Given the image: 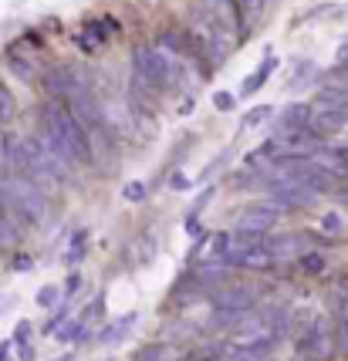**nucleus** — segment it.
Here are the masks:
<instances>
[{
	"mask_svg": "<svg viewBox=\"0 0 348 361\" xmlns=\"http://www.w3.org/2000/svg\"><path fill=\"white\" fill-rule=\"evenodd\" d=\"M0 186H4L7 206H11V213H14L17 223L41 226V223L48 220V196H44V189L37 186V183H31L28 176L4 169V173H0Z\"/></svg>",
	"mask_w": 348,
	"mask_h": 361,
	"instance_id": "1",
	"label": "nucleus"
},
{
	"mask_svg": "<svg viewBox=\"0 0 348 361\" xmlns=\"http://www.w3.org/2000/svg\"><path fill=\"white\" fill-rule=\"evenodd\" d=\"M41 115L54 126V132H58V139H61L64 152L71 156V162H78V166H95V152H92L88 128L75 118V111L64 105V98H51L48 105L41 109Z\"/></svg>",
	"mask_w": 348,
	"mask_h": 361,
	"instance_id": "2",
	"label": "nucleus"
},
{
	"mask_svg": "<svg viewBox=\"0 0 348 361\" xmlns=\"http://www.w3.org/2000/svg\"><path fill=\"white\" fill-rule=\"evenodd\" d=\"M257 290L247 283H220L210 290V307L213 311H253Z\"/></svg>",
	"mask_w": 348,
	"mask_h": 361,
	"instance_id": "3",
	"label": "nucleus"
},
{
	"mask_svg": "<svg viewBox=\"0 0 348 361\" xmlns=\"http://www.w3.org/2000/svg\"><path fill=\"white\" fill-rule=\"evenodd\" d=\"M200 7H203L206 14L213 17L230 37H244L247 20H244V14H240L237 0H200Z\"/></svg>",
	"mask_w": 348,
	"mask_h": 361,
	"instance_id": "4",
	"label": "nucleus"
},
{
	"mask_svg": "<svg viewBox=\"0 0 348 361\" xmlns=\"http://www.w3.org/2000/svg\"><path fill=\"white\" fill-rule=\"evenodd\" d=\"M294 351H298L301 358H328V351H332V331H325L321 324H311L294 341Z\"/></svg>",
	"mask_w": 348,
	"mask_h": 361,
	"instance_id": "5",
	"label": "nucleus"
},
{
	"mask_svg": "<svg viewBox=\"0 0 348 361\" xmlns=\"http://www.w3.org/2000/svg\"><path fill=\"white\" fill-rule=\"evenodd\" d=\"M277 220H281V213L260 200V203H251V206H244V209H240V223H237V226H247V230H260V233H268Z\"/></svg>",
	"mask_w": 348,
	"mask_h": 361,
	"instance_id": "6",
	"label": "nucleus"
},
{
	"mask_svg": "<svg viewBox=\"0 0 348 361\" xmlns=\"http://www.w3.org/2000/svg\"><path fill=\"white\" fill-rule=\"evenodd\" d=\"M304 243H308V236L304 233H274V236H264V250L274 257V260H281V257H298L304 250Z\"/></svg>",
	"mask_w": 348,
	"mask_h": 361,
	"instance_id": "7",
	"label": "nucleus"
},
{
	"mask_svg": "<svg viewBox=\"0 0 348 361\" xmlns=\"http://www.w3.org/2000/svg\"><path fill=\"white\" fill-rule=\"evenodd\" d=\"M78 78L71 68H64V64H54V68H48L44 71V78H41V85H44V94L48 98H64V92L71 88V81Z\"/></svg>",
	"mask_w": 348,
	"mask_h": 361,
	"instance_id": "8",
	"label": "nucleus"
},
{
	"mask_svg": "<svg viewBox=\"0 0 348 361\" xmlns=\"http://www.w3.org/2000/svg\"><path fill=\"white\" fill-rule=\"evenodd\" d=\"M311 109H328V111H338V115H345V118H348V88L325 85V88L315 94Z\"/></svg>",
	"mask_w": 348,
	"mask_h": 361,
	"instance_id": "9",
	"label": "nucleus"
},
{
	"mask_svg": "<svg viewBox=\"0 0 348 361\" xmlns=\"http://www.w3.org/2000/svg\"><path fill=\"white\" fill-rule=\"evenodd\" d=\"M308 126L315 128L318 135H335V132H342L348 126L345 115H338V111H328V109H311V118H308Z\"/></svg>",
	"mask_w": 348,
	"mask_h": 361,
	"instance_id": "10",
	"label": "nucleus"
},
{
	"mask_svg": "<svg viewBox=\"0 0 348 361\" xmlns=\"http://www.w3.org/2000/svg\"><path fill=\"white\" fill-rule=\"evenodd\" d=\"M308 118H311V105H308V102H291V105H284V111H281L277 128H281V132H294V128L308 126Z\"/></svg>",
	"mask_w": 348,
	"mask_h": 361,
	"instance_id": "11",
	"label": "nucleus"
},
{
	"mask_svg": "<svg viewBox=\"0 0 348 361\" xmlns=\"http://www.w3.org/2000/svg\"><path fill=\"white\" fill-rule=\"evenodd\" d=\"M136 311H128V314H122V317H115V321H112L109 328H102L98 331V345H119V341H122V338H126V331L132 328V324H136Z\"/></svg>",
	"mask_w": 348,
	"mask_h": 361,
	"instance_id": "12",
	"label": "nucleus"
},
{
	"mask_svg": "<svg viewBox=\"0 0 348 361\" xmlns=\"http://www.w3.org/2000/svg\"><path fill=\"white\" fill-rule=\"evenodd\" d=\"M132 250H136V264L143 267V264H149L152 257L159 253V240H156V233L152 230H145V233H139V240L132 243Z\"/></svg>",
	"mask_w": 348,
	"mask_h": 361,
	"instance_id": "13",
	"label": "nucleus"
},
{
	"mask_svg": "<svg viewBox=\"0 0 348 361\" xmlns=\"http://www.w3.org/2000/svg\"><path fill=\"white\" fill-rule=\"evenodd\" d=\"M17 118V102H14V92L0 81V126H11Z\"/></svg>",
	"mask_w": 348,
	"mask_h": 361,
	"instance_id": "14",
	"label": "nucleus"
},
{
	"mask_svg": "<svg viewBox=\"0 0 348 361\" xmlns=\"http://www.w3.org/2000/svg\"><path fill=\"white\" fill-rule=\"evenodd\" d=\"M274 68H277V61H274V58H270V61H264V64H260V68L253 71L251 78L244 81V94H253V92H257V88H260V85H264V81H268L270 75H274Z\"/></svg>",
	"mask_w": 348,
	"mask_h": 361,
	"instance_id": "15",
	"label": "nucleus"
},
{
	"mask_svg": "<svg viewBox=\"0 0 348 361\" xmlns=\"http://www.w3.org/2000/svg\"><path fill=\"white\" fill-rule=\"evenodd\" d=\"M318 230L321 233H328V236H342L345 233V216L342 213H321V220H318Z\"/></svg>",
	"mask_w": 348,
	"mask_h": 361,
	"instance_id": "16",
	"label": "nucleus"
},
{
	"mask_svg": "<svg viewBox=\"0 0 348 361\" xmlns=\"http://www.w3.org/2000/svg\"><path fill=\"white\" fill-rule=\"evenodd\" d=\"M206 247H210V260H223L230 250V233H206Z\"/></svg>",
	"mask_w": 348,
	"mask_h": 361,
	"instance_id": "17",
	"label": "nucleus"
},
{
	"mask_svg": "<svg viewBox=\"0 0 348 361\" xmlns=\"http://www.w3.org/2000/svg\"><path fill=\"white\" fill-rule=\"evenodd\" d=\"M61 287H54V283H48V287H41V290H37V300H34V304H37V307H44V311H54V307H58V304H61Z\"/></svg>",
	"mask_w": 348,
	"mask_h": 361,
	"instance_id": "18",
	"label": "nucleus"
},
{
	"mask_svg": "<svg viewBox=\"0 0 348 361\" xmlns=\"http://www.w3.org/2000/svg\"><path fill=\"white\" fill-rule=\"evenodd\" d=\"M85 328H88V324H85V321H64L61 324V331H58V338H61V341H68V345H71V341H85Z\"/></svg>",
	"mask_w": 348,
	"mask_h": 361,
	"instance_id": "19",
	"label": "nucleus"
},
{
	"mask_svg": "<svg viewBox=\"0 0 348 361\" xmlns=\"http://www.w3.org/2000/svg\"><path fill=\"white\" fill-rule=\"evenodd\" d=\"M85 247H88V230H78V233L71 236V247L64 253V260H68V264L81 260V257H85Z\"/></svg>",
	"mask_w": 348,
	"mask_h": 361,
	"instance_id": "20",
	"label": "nucleus"
},
{
	"mask_svg": "<svg viewBox=\"0 0 348 361\" xmlns=\"http://www.w3.org/2000/svg\"><path fill=\"white\" fill-rule=\"evenodd\" d=\"M145 192H149V189H145L143 179H128L126 186H122V200H126V203H145Z\"/></svg>",
	"mask_w": 348,
	"mask_h": 361,
	"instance_id": "21",
	"label": "nucleus"
},
{
	"mask_svg": "<svg viewBox=\"0 0 348 361\" xmlns=\"http://www.w3.org/2000/svg\"><path fill=\"white\" fill-rule=\"evenodd\" d=\"M240 14H244V20L251 24V20H257V17H264V11H268V0H237Z\"/></svg>",
	"mask_w": 348,
	"mask_h": 361,
	"instance_id": "22",
	"label": "nucleus"
},
{
	"mask_svg": "<svg viewBox=\"0 0 348 361\" xmlns=\"http://www.w3.org/2000/svg\"><path fill=\"white\" fill-rule=\"evenodd\" d=\"M7 68H11V71H14L20 81H34V68H31V61H28V58L11 54V58H7Z\"/></svg>",
	"mask_w": 348,
	"mask_h": 361,
	"instance_id": "23",
	"label": "nucleus"
},
{
	"mask_svg": "<svg viewBox=\"0 0 348 361\" xmlns=\"http://www.w3.org/2000/svg\"><path fill=\"white\" fill-rule=\"evenodd\" d=\"M277 145H281V142H277V139L264 142V145H257V149H253L251 156H247V166H257L260 159H270V156H274V152H277Z\"/></svg>",
	"mask_w": 348,
	"mask_h": 361,
	"instance_id": "24",
	"label": "nucleus"
},
{
	"mask_svg": "<svg viewBox=\"0 0 348 361\" xmlns=\"http://www.w3.org/2000/svg\"><path fill=\"white\" fill-rule=\"evenodd\" d=\"M298 264H301V270H304V274H315V277H318V274L325 270V257H321V253H304Z\"/></svg>",
	"mask_w": 348,
	"mask_h": 361,
	"instance_id": "25",
	"label": "nucleus"
},
{
	"mask_svg": "<svg viewBox=\"0 0 348 361\" xmlns=\"http://www.w3.org/2000/svg\"><path fill=\"white\" fill-rule=\"evenodd\" d=\"M105 314V294H98V298H92V304H88V307H85V311H81V321H85V324H88V321H95V317H102Z\"/></svg>",
	"mask_w": 348,
	"mask_h": 361,
	"instance_id": "26",
	"label": "nucleus"
},
{
	"mask_svg": "<svg viewBox=\"0 0 348 361\" xmlns=\"http://www.w3.org/2000/svg\"><path fill=\"white\" fill-rule=\"evenodd\" d=\"M270 115H274V109H270V105H257V109H251V115L244 118V128L260 126V122H268Z\"/></svg>",
	"mask_w": 348,
	"mask_h": 361,
	"instance_id": "27",
	"label": "nucleus"
},
{
	"mask_svg": "<svg viewBox=\"0 0 348 361\" xmlns=\"http://www.w3.org/2000/svg\"><path fill=\"white\" fill-rule=\"evenodd\" d=\"M325 78H328V85H338V88H348V61H338L332 68V71H328V75H325Z\"/></svg>",
	"mask_w": 348,
	"mask_h": 361,
	"instance_id": "28",
	"label": "nucleus"
},
{
	"mask_svg": "<svg viewBox=\"0 0 348 361\" xmlns=\"http://www.w3.org/2000/svg\"><path fill=\"white\" fill-rule=\"evenodd\" d=\"M64 321H68V304H58V307H54V317H51L48 324H44V334H54V331L61 328Z\"/></svg>",
	"mask_w": 348,
	"mask_h": 361,
	"instance_id": "29",
	"label": "nucleus"
},
{
	"mask_svg": "<svg viewBox=\"0 0 348 361\" xmlns=\"http://www.w3.org/2000/svg\"><path fill=\"white\" fill-rule=\"evenodd\" d=\"M132 361H162V345H145Z\"/></svg>",
	"mask_w": 348,
	"mask_h": 361,
	"instance_id": "30",
	"label": "nucleus"
},
{
	"mask_svg": "<svg viewBox=\"0 0 348 361\" xmlns=\"http://www.w3.org/2000/svg\"><path fill=\"white\" fill-rule=\"evenodd\" d=\"M213 105H217L220 111H230L234 105H237V98H234L230 92H217V94H213Z\"/></svg>",
	"mask_w": 348,
	"mask_h": 361,
	"instance_id": "31",
	"label": "nucleus"
},
{
	"mask_svg": "<svg viewBox=\"0 0 348 361\" xmlns=\"http://www.w3.org/2000/svg\"><path fill=\"white\" fill-rule=\"evenodd\" d=\"M28 338H31V321H20V324L14 328V341L17 345H24Z\"/></svg>",
	"mask_w": 348,
	"mask_h": 361,
	"instance_id": "32",
	"label": "nucleus"
},
{
	"mask_svg": "<svg viewBox=\"0 0 348 361\" xmlns=\"http://www.w3.org/2000/svg\"><path fill=\"white\" fill-rule=\"evenodd\" d=\"M75 290H81V274L78 270H71L68 281H64V294H75Z\"/></svg>",
	"mask_w": 348,
	"mask_h": 361,
	"instance_id": "33",
	"label": "nucleus"
},
{
	"mask_svg": "<svg viewBox=\"0 0 348 361\" xmlns=\"http://www.w3.org/2000/svg\"><path fill=\"white\" fill-rule=\"evenodd\" d=\"M85 31L95 37V44H105V37H109V34H105V27H102V24H95V20H88V27H85Z\"/></svg>",
	"mask_w": 348,
	"mask_h": 361,
	"instance_id": "34",
	"label": "nucleus"
},
{
	"mask_svg": "<svg viewBox=\"0 0 348 361\" xmlns=\"http://www.w3.org/2000/svg\"><path fill=\"white\" fill-rule=\"evenodd\" d=\"M169 186H173V189H186V186H190V179H186L183 173H173V176H169Z\"/></svg>",
	"mask_w": 348,
	"mask_h": 361,
	"instance_id": "35",
	"label": "nucleus"
},
{
	"mask_svg": "<svg viewBox=\"0 0 348 361\" xmlns=\"http://www.w3.org/2000/svg\"><path fill=\"white\" fill-rule=\"evenodd\" d=\"M75 44H78L81 51H85V54H88L92 47H95V44H92V41H88V37H85V34H75Z\"/></svg>",
	"mask_w": 348,
	"mask_h": 361,
	"instance_id": "36",
	"label": "nucleus"
},
{
	"mask_svg": "<svg viewBox=\"0 0 348 361\" xmlns=\"http://www.w3.org/2000/svg\"><path fill=\"white\" fill-rule=\"evenodd\" d=\"M20 361H34V348L28 345V341L20 345Z\"/></svg>",
	"mask_w": 348,
	"mask_h": 361,
	"instance_id": "37",
	"label": "nucleus"
},
{
	"mask_svg": "<svg viewBox=\"0 0 348 361\" xmlns=\"http://www.w3.org/2000/svg\"><path fill=\"white\" fill-rule=\"evenodd\" d=\"M14 267L17 270H28V267H31V257H14Z\"/></svg>",
	"mask_w": 348,
	"mask_h": 361,
	"instance_id": "38",
	"label": "nucleus"
},
{
	"mask_svg": "<svg viewBox=\"0 0 348 361\" xmlns=\"http://www.w3.org/2000/svg\"><path fill=\"white\" fill-rule=\"evenodd\" d=\"M0 361H14V358H11V348H7V345H0Z\"/></svg>",
	"mask_w": 348,
	"mask_h": 361,
	"instance_id": "39",
	"label": "nucleus"
},
{
	"mask_svg": "<svg viewBox=\"0 0 348 361\" xmlns=\"http://www.w3.org/2000/svg\"><path fill=\"white\" fill-rule=\"evenodd\" d=\"M11 300L14 298H0V314H4V311H11Z\"/></svg>",
	"mask_w": 348,
	"mask_h": 361,
	"instance_id": "40",
	"label": "nucleus"
},
{
	"mask_svg": "<svg viewBox=\"0 0 348 361\" xmlns=\"http://www.w3.org/2000/svg\"><path fill=\"white\" fill-rule=\"evenodd\" d=\"M338 61H348V44L338 47Z\"/></svg>",
	"mask_w": 348,
	"mask_h": 361,
	"instance_id": "41",
	"label": "nucleus"
},
{
	"mask_svg": "<svg viewBox=\"0 0 348 361\" xmlns=\"http://www.w3.org/2000/svg\"><path fill=\"white\" fill-rule=\"evenodd\" d=\"M58 361H75V358H71V355H61V358H58Z\"/></svg>",
	"mask_w": 348,
	"mask_h": 361,
	"instance_id": "42",
	"label": "nucleus"
}]
</instances>
